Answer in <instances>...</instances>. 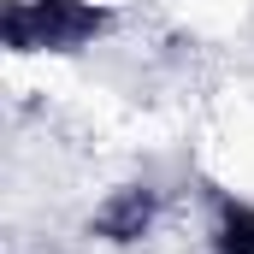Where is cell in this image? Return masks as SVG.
Returning <instances> with one entry per match:
<instances>
[{"instance_id":"obj_1","label":"cell","mask_w":254,"mask_h":254,"mask_svg":"<svg viewBox=\"0 0 254 254\" xmlns=\"http://www.w3.org/2000/svg\"><path fill=\"white\" fill-rule=\"evenodd\" d=\"M201 249L207 254H254V201L213 195L207 201V225H201Z\"/></svg>"}]
</instances>
